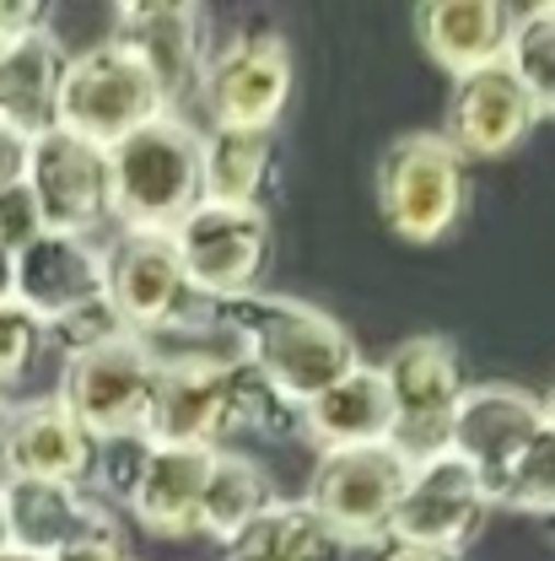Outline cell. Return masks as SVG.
I'll return each instance as SVG.
<instances>
[{
    "label": "cell",
    "mask_w": 555,
    "mask_h": 561,
    "mask_svg": "<svg viewBox=\"0 0 555 561\" xmlns=\"http://www.w3.org/2000/svg\"><path fill=\"white\" fill-rule=\"evenodd\" d=\"M411 470H416V459L405 448H394V443L319 454L302 507L340 546H383L389 529H394V513H400Z\"/></svg>",
    "instance_id": "3957f363"
},
{
    "label": "cell",
    "mask_w": 555,
    "mask_h": 561,
    "mask_svg": "<svg viewBox=\"0 0 555 561\" xmlns=\"http://www.w3.org/2000/svg\"><path fill=\"white\" fill-rule=\"evenodd\" d=\"M507 70H512L518 87L529 92L534 114H540V119H555V0L551 5H529V11L512 22Z\"/></svg>",
    "instance_id": "484cf974"
},
{
    "label": "cell",
    "mask_w": 555,
    "mask_h": 561,
    "mask_svg": "<svg viewBox=\"0 0 555 561\" xmlns=\"http://www.w3.org/2000/svg\"><path fill=\"white\" fill-rule=\"evenodd\" d=\"M49 561H130V540H125V529H119L114 507H103V502H97V513L86 518V529H81L76 540H66Z\"/></svg>",
    "instance_id": "f546056e"
},
{
    "label": "cell",
    "mask_w": 555,
    "mask_h": 561,
    "mask_svg": "<svg viewBox=\"0 0 555 561\" xmlns=\"http://www.w3.org/2000/svg\"><path fill=\"white\" fill-rule=\"evenodd\" d=\"M221 448H146L140 476L125 507L136 513V524L157 540H189L200 535V502H206V481L216 470Z\"/></svg>",
    "instance_id": "ac0fdd59"
},
{
    "label": "cell",
    "mask_w": 555,
    "mask_h": 561,
    "mask_svg": "<svg viewBox=\"0 0 555 561\" xmlns=\"http://www.w3.org/2000/svg\"><path fill=\"white\" fill-rule=\"evenodd\" d=\"M545 426V400H534L529 389L512 383H470L459 411L448 421V454L464 459L486 491L512 470V459L529 448V437Z\"/></svg>",
    "instance_id": "9a60e30c"
},
{
    "label": "cell",
    "mask_w": 555,
    "mask_h": 561,
    "mask_svg": "<svg viewBox=\"0 0 555 561\" xmlns=\"http://www.w3.org/2000/svg\"><path fill=\"white\" fill-rule=\"evenodd\" d=\"M534 125H540V114H534L529 92L518 87V76L507 70V60L486 70H470V76H453L442 140L464 162H496V157L518 151Z\"/></svg>",
    "instance_id": "5bb4252c"
},
{
    "label": "cell",
    "mask_w": 555,
    "mask_h": 561,
    "mask_svg": "<svg viewBox=\"0 0 555 561\" xmlns=\"http://www.w3.org/2000/svg\"><path fill=\"white\" fill-rule=\"evenodd\" d=\"M70 55L49 27L11 38L0 49V125L22 130V136H44L60 125V87H66Z\"/></svg>",
    "instance_id": "44dd1931"
},
{
    "label": "cell",
    "mask_w": 555,
    "mask_h": 561,
    "mask_svg": "<svg viewBox=\"0 0 555 561\" xmlns=\"http://www.w3.org/2000/svg\"><path fill=\"white\" fill-rule=\"evenodd\" d=\"M173 249L195 302H238L259 291L270 265V216L265 206H200L173 227Z\"/></svg>",
    "instance_id": "8992f818"
},
{
    "label": "cell",
    "mask_w": 555,
    "mask_h": 561,
    "mask_svg": "<svg viewBox=\"0 0 555 561\" xmlns=\"http://www.w3.org/2000/svg\"><path fill=\"white\" fill-rule=\"evenodd\" d=\"M27 195L38 206L44 232L92 238L103 221H114V184H108V151L70 130H44L27 151Z\"/></svg>",
    "instance_id": "9c48e42d"
},
{
    "label": "cell",
    "mask_w": 555,
    "mask_h": 561,
    "mask_svg": "<svg viewBox=\"0 0 555 561\" xmlns=\"http://www.w3.org/2000/svg\"><path fill=\"white\" fill-rule=\"evenodd\" d=\"M512 22H518V11H507L501 0H426L416 11L420 49L448 76L501 66Z\"/></svg>",
    "instance_id": "d6986e66"
},
{
    "label": "cell",
    "mask_w": 555,
    "mask_h": 561,
    "mask_svg": "<svg viewBox=\"0 0 555 561\" xmlns=\"http://www.w3.org/2000/svg\"><path fill=\"white\" fill-rule=\"evenodd\" d=\"M44 346H49V330H44L22 302H5V308H0V394L27 378V367L38 362Z\"/></svg>",
    "instance_id": "83f0119b"
},
{
    "label": "cell",
    "mask_w": 555,
    "mask_h": 561,
    "mask_svg": "<svg viewBox=\"0 0 555 561\" xmlns=\"http://www.w3.org/2000/svg\"><path fill=\"white\" fill-rule=\"evenodd\" d=\"M92 476H97V437L70 416L55 394L49 400H33V405H16L0 481L86 486Z\"/></svg>",
    "instance_id": "e0dca14e"
},
{
    "label": "cell",
    "mask_w": 555,
    "mask_h": 561,
    "mask_svg": "<svg viewBox=\"0 0 555 561\" xmlns=\"http://www.w3.org/2000/svg\"><path fill=\"white\" fill-rule=\"evenodd\" d=\"M383 383L394 405V448L426 459L448 443V421L464 400V356L448 335H411L383 356Z\"/></svg>",
    "instance_id": "ba28073f"
},
{
    "label": "cell",
    "mask_w": 555,
    "mask_h": 561,
    "mask_svg": "<svg viewBox=\"0 0 555 561\" xmlns=\"http://www.w3.org/2000/svg\"><path fill=\"white\" fill-rule=\"evenodd\" d=\"M0 561H44V557H27V551H0Z\"/></svg>",
    "instance_id": "8d00e7d4"
},
{
    "label": "cell",
    "mask_w": 555,
    "mask_h": 561,
    "mask_svg": "<svg viewBox=\"0 0 555 561\" xmlns=\"http://www.w3.org/2000/svg\"><path fill=\"white\" fill-rule=\"evenodd\" d=\"M195 98L210 130L270 136L291 103V44L280 33H232L221 49L206 55Z\"/></svg>",
    "instance_id": "52a82bcc"
},
{
    "label": "cell",
    "mask_w": 555,
    "mask_h": 561,
    "mask_svg": "<svg viewBox=\"0 0 555 561\" xmlns=\"http://www.w3.org/2000/svg\"><path fill=\"white\" fill-rule=\"evenodd\" d=\"M114 44H125L140 60V70L157 81L167 114H184V103L200 92V70H206L200 5H189V0H125L114 11Z\"/></svg>",
    "instance_id": "4fadbf2b"
},
{
    "label": "cell",
    "mask_w": 555,
    "mask_h": 561,
    "mask_svg": "<svg viewBox=\"0 0 555 561\" xmlns=\"http://www.w3.org/2000/svg\"><path fill=\"white\" fill-rule=\"evenodd\" d=\"M27 151H33V140L11 125H0V195L27 184Z\"/></svg>",
    "instance_id": "1f68e13d"
},
{
    "label": "cell",
    "mask_w": 555,
    "mask_h": 561,
    "mask_svg": "<svg viewBox=\"0 0 555 561\" xmlns=\"http://www.w3.org/2000/svg\"><path fill=\"white\" fill-rule=\"evenodd\" d=\"M464 157L442 140V130H411L378 162V210L405 243H442L464 216Z\"/></svg>",
    "instance_id": "277c9868"
},
{
    "label": "cell",
    "mask_w": 555,
    "mask_h": 561,
    "mask_svg": "<svg viewBox=\"0 0 555 561\" xmlns=\"http://www.w3.org/2000/svg\"><path fill=\"white\" fill-rule=\"evenodd\" d=\"M0 49H5V38H0Z\"/></svg>",
    "instance_id": "ab89813d"
},
{
    "label": "cell",
    "mask_w": 555,
    "mask_h": 561,
    "mask_svg": "<svg viewBox=\"0 0 555 561\" xmlns=\"http://www.w3.org/2000/svg\"><path fill=\"white\" fill-rule=\"evenodd\" d=\"M162 114H167V103H162L157 81L140 70V60L125 44L103 38V44L70 55L66 87H60V130L108 151Z\"/></svg>",
    "instance_id": "5b68a950"
},
{
    "label": "cell",
    "mask_w": 555,
    "mask_h": 561,
    "mask_svg": "<svg viewBox=\"0 0 555 561\" xmlns=\"http://www.w3.org/2000/svg\"><path fill=\"white\" fill-rule=\"evenodd\" d=\"M151 378H157V367H151V356L140 346V335H125V341H108L97 351L66 356L55 400L97 443H119V437H140Z\"/></svg>",
    "instance_id": "30bf717a"
},
{
    "label": "cell",
    "mask_w": 555,
    "mask_h": 561,
    "mask_svg": "<svg viewBox=\"0 0 555 561\" xmlns=\"http://www.w3.org/2000/svg\"><path fill=\"white\" fill-rule=\"evenodd\" d=\"M545 524H551V540H555V518H545Z\"/></svg>",
    "instance_id": "f35d334b"
},
{
    "label": "cell",
    "mask_w": 555,
    "mask_h": 561,
    "mask_svg": "<svg viewBox=\"0 0 555 561\" xmlns=\"http://www.w3.org/2000/svg\"><path fill=\"white\" fill-rule=\"evenodd\" d=\"M200 146L206 136L184 114H162L119 146H108L119 232H173L200 206Z\"/></svg>",
    "instance_id": "7a4b0ae2"
},
{
    "label": "cell",
    "mask_w": 555,
    "mask_h": 561,
    "mask_svg": "<svg viewBox=\"0 0 555 561\" xmlns=\"http://www.w3.org/2000/svg\"><path fill=\"white\" fill-rule=\"evenodd\" d=\"M221 561H346V546L302 502H276L232 546H221Z\"/></svg>",
    "instance_id": "cb8c5ba5"
},
{
    "label": "cell",
    "mask_w": 555,
    "mask_h": 561,
    "mask_svg": "<svg viewBox=\"0 0 555 561\" xmlns=\"http://www.w3.org/2000/svg\"><path fill=\"white\" fill-rule=\"evenodd\" d=\"M496 507L529 513V518H555V421L545 416V426L529 437V448L512 459V470L490 486Z\"/></svg>",
    "instance_id": "4316f807"
},
{
    "label": "cell",
    "mask_w": 555,
    "mask_h": 561,
    "mask_svg": "<svg viewBox=\"0 0 555 561\" xmlns=\"http://www.w3.org/2000/svg\"><path fill=\"white\" fill-rule=\"evenodd\" d=\"M378 561H464V557L431 551V546H405V540H383V546H378Z\"/></svg>",
    "instance_id": "d6a6232c"
},
{
    "label": "cell",
    "mask_w": 555,
    "mask_h": 561,
    "mask_svg": "<svg viewBox=\"0 0 555 561\" xmlns=\"http://www.w3.org/2000/svg\"><path fill=\"white\" fill-rule=\"evenodd\" d=\"M270 184V136L210 130L200 146V201L210 206H259Z\"/></svg>",
    "instance_id": "d4e9b609"
},
{
    "label": "cell",
    "mask_w": 555,
    "mask_h": 561,
    "mask_svg": "<svg viewBox=\"0 0 555 561\" xmlns=\"http://www.w3.org/2000/svg\"><path fill=\"white\" fill-rule=\"evenodd\" d=\"M38 232H44V221H38V206H33L27 184H22V190H11V195H0V243L22 249V243H27V238H38Z\"/></svg>",
    "instance_id": "4dcf8cb0"
},
{
    "label": "cell",
    "mask_w": 555,
    "mask_h": 561,
    "mask_svg": "<svg viewBox=\"0 0 555 561\" xmlns=\"http://www.w3.org/2000/svg\"><path fill=\"white\" fill-rule=\"evenodd\" d=\"M5 496V529H11V551L27 557H55L66 540L86 529V518L97 513V502L81 486H55V481H0Z\"/></svg>",
    "instance_id": "7402d4cb"
},
{
    "label": "cell",
    "mask_w": 555,
    "mask_h": 561,
    "mask_svg": "<svg viewBox=\"0 0 555 561\" xmlns=\"http://www.w3.org/2000/svg\"><path fill=\"white\" fill-rule=\"evenodd\" d=\"M16 297V249L11 243H0V308Z\"/></svg>",
    "instance_id": "836d02e7"
},
{
    "label": "cell",
    "mask_w": 555,
    "mask_h": 561,
    "mask_svg": "<svg viewBox=\"0 0 555 561\" xmlns=\"http://www.w3.org/2000/svg\"><path fill=\"white\" fill-rule=\"evenodd\" d=\"M11 416H16V405L0 394V465H5V443H11Z\"/></svg>",
    "instance_id": "e575fe53"
},
{
    "label": "cell",
    "mask_w": 555,
    "mask_h": 561,
    "mask_svg": "<svg viewBox=\"0 0 555 561\" xmlns=\"http://www.w3.org/2000/svg\"><path fill=\"white\" fill-rule=\"evenodd\" d=\"M490 491L486 481L453 459L448 448L416 459L411 481H405V496H400V513H394V529L389 540H405V546H431V551H453L464 557V546L486 529L490 518Z\"/></svg>",
    "instance_id": "8fae6325"
},
{
    "label": "cell",
    "mask_w": 555,
    "mask_h": 561,
    "mask_svg": "<svg viewBox=\"0 0 555 561\" xmlns=\"http://www.w3.org/2000/svg\"><path fill=\"white\" fill-rule=\"evenodd\" d=\"M210 319L232 335L238 356L297 411L308 400H319L329 383H340L350 367H361L356 335L346 324L297 297L248 291L238 302H216Z\"/></svg>",
    "instance_id": "6da1fadb"
},
{
    "label": "cell",
    "mask_w": 555,
    "mask_h": 561,
    "mask_svg": "<svg viewBox=\"0 0 555 561\" xmlns=\"http://www.w3.org/2000/svg\"><path fill=\"white\" fill-rule=\"evenodd\" d=\"M302 437L319 454H340V448H372V443H394V405H389V383L378 367H350L340 383H329L319 400H308L302 411Z\"/></svg>",
    "instance_id": "ffe728a7"
},
{
    "label": "cell",
    "mask_w": 555,
    "mask_h": 561,
    "mask_svg": "<svg viewBox=\"0 0 555 561\" xmlns=\"http://www.w3.org/2000/svg\"><path fill=\"white\" fill-rule=\"evenodd\" d=\"M0 551H11V529H5V496H0Z\"/></svg>",
    "instance_id": "d590c367"
},
{
    "label": "cell",
    "mask_w": 555,
    "mask_h": 561,
    "mask_svg": "<svg viewBox=\"0 0 555 561\" xmlns=\"http://www.w3.org/2000/svg\"><path fill=\"white\" fill-rule=\"evenodd\" d=\"M97 297H108V291H103V249L92 238L38 232L16 249V297L11 302H22L44 330Z\"/></svg>",
    "instance_id": "2e32d148"
},
{
    "label": "cell",
    "mask_w": 555,
    "mask_h": 561,
    "mask_svg": "<svg viewBox=\"0 0 555 561\" xmlns=\"http://www.w3.org/2000/svg\"><path fill=\"white\" fill-rule=\"evenodd\" d=\"M125 335L130 330H125V319L114 313L108 297L76 308L60 324H49V346H60V356H81V351H97V346H108V341H125Z\"/></svg>",
    "instance_id": "f1b7e54d"
},
{
    "label": "cell",
    "mask_w": 555,
    "mask_h": 561,
    "mask_svg": "<svg viewBox=\"0 0 555 561\" xmlns=\"http://www.w3.org/2000/svg\"><path fill=\"white\" fill-rule=\"evenodd\" d=\"M103 291L130 335H157V330L189 319V302H195L184 265H178V249H173V232H119L103 249Z\"/></svg>",
    "instance_id": "7c38bea8"
},
{
    "label": "cell",
    "mask_w": 555,
    "mask_h": 561,
    "mask_svg": "<svg viewBox=\"0 0 555 561\" xmlns=\"http://www.w3.org/2000/svg\"><path fill=\"white\" fill-rule=\"evenodd\" d=\"M545 416L555 421V383H551V394H545Z\"/></svg>",
    "instance_id": "74e56055"
},
{
    "label": "cell",
    "mask_w": 555,
    "mask_h": 561,
    "mask_svg": "<svg viewBox=\"0 0 555 561\" xmlns=\"http://www.w3.org/2000/svg\"><path fill=\"white\" fill-rule=\"evenodd\" d=\"M276 502H280V491L265 465H254L248 454L221 448L216 454V470H210V481H206V502H200V535L216 540V546H232Z\"/></svg>",
    "instance_id": "603a6c76"
}]
</instances>
